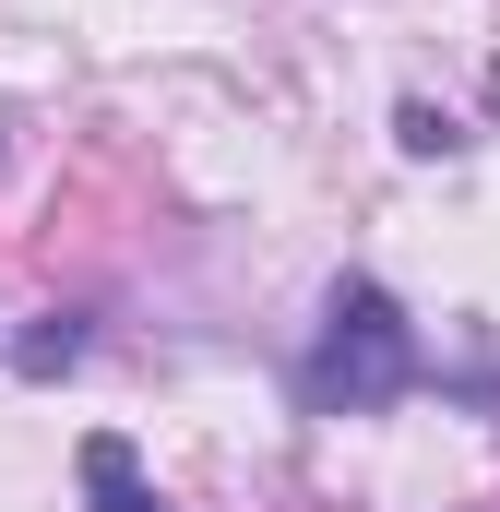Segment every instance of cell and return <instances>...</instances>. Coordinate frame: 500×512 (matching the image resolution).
Here are the masks:
<instances>
[{
	"instance_id": "obj_1",
	"label": "cell",
	"mask_w": 500,
	"mask_h": 512,
	"mask_svg": "<svg viewBox=\"0 0 500 512\" xmlns=\"http://www.w3.org/2000/svg\"><path fill=\"white\" fill-rule=\"evenodd\" d=\"M417 382H429L417 322L393 310V286L346 274L334 310H322V346L298 358V405H310V417H381V405H405Z\"/></svg>"
},
{
	"instance_id": "obj_3",
	"label": "cell",
	"mask_w": 500,
	"mask_h": 512,
	"mask_svg": "<svg viewBox=\"0 0 500 512\" xmlns=\"http://www.w3.org/2000/svg\"><path fill=\"white\" fill-rule=\"evenodd\" d=\"M72 358H84V322H72V310H48V322H36V334L12 346V370H24V382H60Z\"/></svg>"
},
{
	"instance_id": "obj_2",
	"label": "cell",
	"mask_w": 500,
	"mask_h": 512,
	"mask_svg": "<svg viewBox=\"0 0 500 512\" xmlns=\"http://www.w3.org/2000/svg\"><path fill=\"white\" fill-rule=\"evenodd\" d=\"M84 501H96V512H167L155 489H143V465H131L120 429H96V441H84Z\"/></svg>"
}]
</instances>
